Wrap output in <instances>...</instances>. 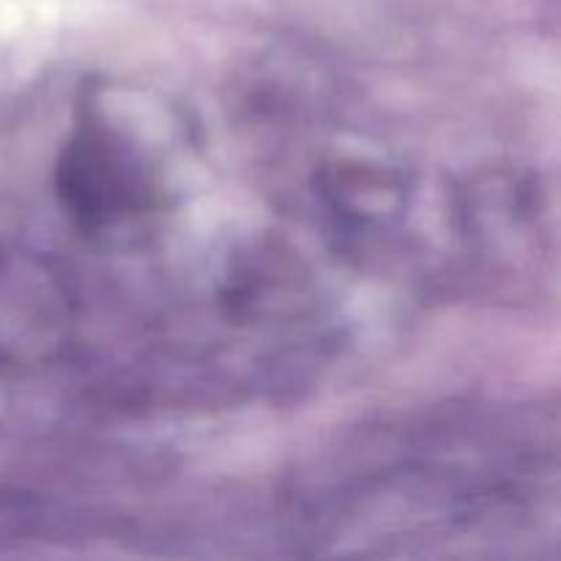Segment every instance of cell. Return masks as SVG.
Segmentation results:
<instances>
[{
	"mask_svg": "<svg viewBox=\"0 0 561 561\" xmlns=\"http://www.w3.org/2000/svg\"><path fill=\"white\" fill-rule=\"evenodd\" d=\"M55 184L82 228H110L153 208L159 197L151 164L96 118L80 124L60 153Z\"/></svg>",
	"mask_w": 561,
	"mask_h": 561,
	"instance_id": "1",
	"label": "cell"
}]
</instances>
